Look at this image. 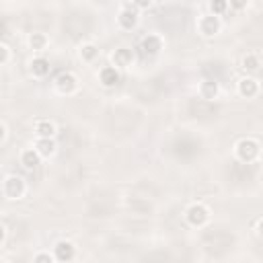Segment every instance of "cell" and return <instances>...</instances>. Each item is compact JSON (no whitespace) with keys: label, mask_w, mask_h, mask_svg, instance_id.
I'll return each instance as SVG.
<instances>
[{"label":"cell","mask_w":263,"mask_h":263,"mask_svg":"<svg viewBox=\"0 0 263 263\" xmlns=\"http://www.w3.org/2000/svg\"><path fill=\"white\" fill-rule=\"evenodd\" d=\"M259 152H261V146H259V142L253 140V138H242V140H238L236 146H234L236 158H238L240 162H247V164L255 162L257 156H259Z\"/></svg>","instance_id":"1"},{"label":"cell","mask_w":263,"mask_h":263,"mask_svg":"<svg viewBox=\"0 0 263 263\" xmlns=\"http://www.w3.org/2000/svg\"><path fill=\"white\" fill-rule=\"evenodd\" d=\"M27 193V185L25 181L18 177V175H6L4 181H2V195L10 201H16L21 199L23 195Z\"/></svg>","instance_id":"2"},{"label":"cell","mask_w":263,"mask_h":263,"mask_svg":"<svg viewBox=\"0 0 263 263\" xmlns=\"http://www.w3.org/2000/svg\"><path fill=\"white\" fill-rule=\"evenodd\" d=\"M185 218H187V222H189L191 226L201 228V226H205V224L210 222V210H208L203 203H193V205L187 208Z\"/></svg>","instance_id":"3"},{"label":"cell","mask_w":263,"mask_h":263,"mask_svg":"<svg viewBox=\"0 0 263 263\" xmlns=\"http://www.w3.org/2000/svg\"><path fill=\"white\" fill-rule=\"evenodd\" d=\"M197 31L203 37H214L220 31V18L216 14H201L197 21Z\"/></svg>","instance_id":"4"},{"label":"cell","mask_w":263,"mask_h":263,"mask_svg":"<svg viewBox=\"0 0 263 263\" xmlns=\"http://www.w3.org/2000/svg\"><path fill=\"white\" fill-rule=\"evenodd\" d=\"M53 84H55V90L62 92V95H72L78 88V80H76V76L72 72L58 74V78L53 80Z\"/></svg>","instance_id":"5"},{"label":"cell","mask_w":263,"mask_h":263,"mask_svg":"<svg viewBox=\"0 0 263 263\" xmlns=\"http://www.w3.org/2000/svg\"><path fill=\"white\" fill-rule=\"evenodd\" d=\"M236 90H238L240 97H245V99H253V97L259 95L261 84H259V80H255V78H251V76H245V78L238 80Z\"/></svg>","instance_id":"6"},{"label":"cell","mask_w":263,"mask_h":263,"mask_svg":"<svg viewBox=\"0 0 263 263\" xmlns=\"http://www.w3.org/2000/svg\"><path fill=\"white\" fill-rule=\"evenodd\" d=\"M53 255H55V261H72L76 257V247L70 240H60L53 247Z\"/></svg>","instance_id":"7"},{"label":"cell","mask_w":263,"mask_h":263,"mask_svg":"<svg viewBox=\"0 0 263 263\" xmlns=\"http://www.w3.org/2000/svg\"><path fill=\"white\" fill-rule=\"evenodd\" d=\"M41 158H43V156H41L35 148H25V150L21 152V156H18V162L23 164V168L33 171V168H37V164H39Z\"/></svg>","instance_id":"8"},{"label":"cell","mask_w":263,"mask_h":263,"mask_svg":"<svg viewBox=\"0 0 263 263\" xmlns=\"http://www.w3.org/2000/svg\"><path fill=\"white\" fill-rule=\"evenodd\" d=\"M33 129H35L37 138H53L58 134V127H55V123L51 119H37Z\"/></svg>","instance_id":"9"},{"label":"cell","mask_w":263,"mask_h":263,"mask_svg":"<svg viewBox=\"0 0 263 263\" xmlns=\"http://www.w3.org/2000/svg\"><path fill=\"white\" fill-rule=\"evenodd\" d=\"M111 60H113V66H115V68H127V66H132V62H134V53H132L127 47H119V49L113 51Z\"/></svg>","instance_id":"10"},{"label":"cell","mask_w":263,"mask_h":263,"mask_svg":"<svg viewBox=\"0 0 263 263\" xmlns=\"http://www.w3.org/2000/svg\"><path fill=\"white\" fill-rule=\"evenodd\" d=\"M99 82L103 86H115L119 82V72L115 66H105L99 70Z\"/></svg>","instance_id":"11"},{"label":"cell","mask_w":263,"mask_h":263,"mask_svg":"<svg viewBox=\"0 0 263 263\" xmlns=\"http://www.w3.org/2000/svg\"><path fill=\"white\" fill-rule=\"evenodd\" d=\"M117 23H119L123 29H134V27L138 25V10L132 8V6L123 8V10L119 12V16H117Z\"/></svg>","instance_id":"12"},{"label":"cell","mask_w":263,"mask_h":263,"mask_svg":"<svg viewBox=\"0 0 263 263\" xmlns=\"http://www.w3.org/2000/svg\"><path fill=\"white\" fill-rule=\"evenodd\" d=\"M33 148L43 156V158H49L53 152H55V142H53V138H37L35 140V144H33Z\"/></svg>","instance_id":"13"},{"label":"cell","mask_w":263,"mask_h":263,"mask_svg":"<svg viewBox=\"0 0 263 263\" xmlns=\"http://www.w3.org/2000/svg\"><path fill=\"white\" fill-rule=\"evenodd\" d=\"M29 70H31L33 76L43 78V76L49 72V62H47L45 58H33L31 64H29Z\"/></svg>","instance_id":"14"},{"label":"cell","mask_w":263,"mask_h":263,"mask_svg":"<svg viewBox=\"0 0 263 263\" xmlns=\"http://www.w3.org/2000/svg\"><path fill=\"white\" fill-rule=\"evenodd\" d=\"M78 55H80L82 62L90 64V62H95L99 58V47L95 43H82L80 49H78Z\"/></svg>","instance_id":"15"},{"label":"cell","mask_w":263,"mask_h":263,"mask_svg":"<svg viewBox=\"0 0 263 263\" xmlns=\"http://www.w3.org/2000/svg\"><path fill=\"white\" fill-rule=\"evenodd\" d=\"M47 43H49V39H47V35L45 33H31L29 35V47L33 49V51H43L45 47H47Z\"/></svg>","instance_id":"16"},{"label":"cell","mask_w":263,"mask_h":263,"mask_svg":"<svg viewBox=\"0 0 263 263\" xmlns=\"http://www.w3.org/2000/svg\"><path fill=\"white\" fill-rule=\"evenodd\" d=\"M160 47H162V41H160L158 35H146V37L142 39V49H144L146 53H158Z\"/></svg>","instance_id":"17"},{"label":"cell","mask_w":263,"mask_h":263,"mask_svg":"<svg viewBox=\"0 0 263 263\" xmlns=\"http://www.w3.org/2000/svg\"><path fill=\"white\" fill-rule=\"evenodd\" d=\"M199 95L201 99H216L218 97V82L214 80H203L199 84Z\"/></svg>","instance_id":"18"},{"label":"cell","mask_w":263,"mask_h":263,"mask_svg":"<svg viewBox=\"0 0 263 263\" xmlns=\"http://www.w3.org/2000/svg\"><path fill=\"white\" fill-rule=\"evenodd\" d=\"M240 64H242V68H245L247 72H257V70L261 68V58H259L257 53H247Z\"/></svg>","instance_id":"19"},{"label":"cell","mask_w":263,"mask_h":263,"mask_svg":"<svg viewBox=\"0 0 263 263\" xmlns=\"http://www.w3.org/2000/svg\"><path fill=\"white\" fill-rule=\"evenodd\" d=\"M228 8V0H212L210 2V10H212V14H222L224 10Z\"/></svg>","instance_id":"20"},{"label":"cell","mask_w":263,"mask_h":263,"mask_svg":"<svg viewBox=\"0 0 263 263\" xmlns=\"http://www.w3.org/2000/svg\"><path fill=\"white\" fill-rule=\"evenodd\" d=\"M0 66H8L10 62V55H12V49L8 47V43H0Z\"/></svg>","instance_id":"21"},{"label":"cell","mask_w":263,"mask_h":263,"mask_svg":"<svg viewBox=\"0 0 263 263\" xmlns=\"http://www.w3.org/2000/svg\"><path fill=\"white\" fill-rule=\"evenodd\" d=\"M55 261V255L51 253H37L33 255V263H53Z\"/></svg>","instance_id":"22"},{"label":"cell","mask_w":263,"mask_h":263,"mask_svg":"<svg viewBox=\"0 0 263 263\" xmlns=\"http://www.w3.org/2000/svg\"><path fill=\"white\" fill-rule=\"evenodd\" d=\"M0 129H2V136H0V144L4 146V144H6V138H8V125H6V121H2V123H0Z\"/></svg>","instance_id":"23"},{"label":"cell","mask_w":263,"mask_h":263,"mask_svg":"<svg viewBox=\"0 0 263 263\" xmlns=\"http://www.w3.org/2000/svg\"><path fill=\"white\" fill-rule=\"evenodd\" d=\"M228 4H230L232 8H236V10H240V8H245V6L249 4V0H228Z\"/></svg>","instance_id":"24"},{"label":"cell","mask_w":263,"mask_h":263,"mask_svg":"<svg viewBox=\"0 0 263 263\" xmlns=\"http://www.w3.org/2000/svg\"><path fill=\"white\" fill-rule=\"evenodd\" d=\"M132 2H134V6H136V8H148L154 0H132Z\"/></svg>","instance_id":"25"},{"label":"cell","mask_w":263,"mask_h":263,"mask_svg":"<svg viewBox=\"0 0 263 263\" xmlns=\"http://www.w3.org/2000/svg\"><path fill=\"white\" fill-rule=\"evenodd\" d=\"M0 228H2V232H0V247H4V242H6V226L2 224Z\"/></svg>","instance_id":"26"},{"label":"cell","mask_w":263,"mask_h":263,"mask_svg":"<svg viewBox=\"0 0 263 263\" xmlns=\"http://www.w3.org/2000/svg\"><path fill=\"white\" fill-rule=\"evenodd\" d=\"M257 234L263 238V218H259V222H257Z\"/></svg>","instance_id":"27"},{"label":"cell","mask_w":263,"mask_h":263,"mask_svg":"<svg viewBox=\"0 0 263 263\" xmlns=\"http://www.w3.org/2000/svg\"><path fill=\"white\" fill-rule=\"evenodd\" d=\"M154 2H160V0H154Z\"/></svg>","instance_id":"28"}]
</instances>
